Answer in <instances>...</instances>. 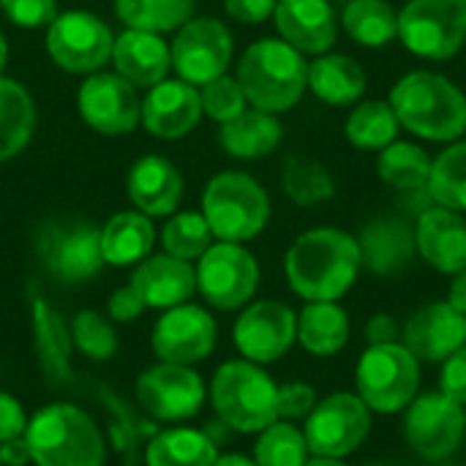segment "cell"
I'll return each mask as SVG.
<instances>
[{"instance_id": "26", "label": "cell", "mask_w": 466, "mask_h": 466, "mask_svg": "<svg viewBox=\"0 0 466 466\" xmlns=\"http://www.w3.org/2000/svg\"><path fill=\"white\" fill-rule=\"evenodd\" d=\"M112 63L115 71L134 87H153L172 71L169 41L161 33L126 27L120 35H115Z\"/></svg>"}, {"instance_id": "51", "label": "cell", "mask_w": 466, "mask_h": 466, "mask_svg": "<svg viewBox=\"0 0 466 466\" xmlns=\"http://www.w3.org/2000/svg\"><path fill=\"white\" fill-rule=\"evenodd\" d=\"M399 339V322L390 314H374L366 322V341L371 344H393Z\"/></svg>"}, {"instance_id": "36", "label": "cell", "mask_w": 466, "mask_h": 466, "mask_svg": "<svg viewBox=\"0 0 466 466\" xmlns=\"http://www.w3.org/2000/svg\"><path fill=\"white\" fill-rule=\"evenodd\" d=\"M399 131L401 126L393 106L380 98L358 101L344 120V137L355 150L380 153L382 147L399 139Z\"/></svg>"}, {"instance_id": "50", "label": "cell", "mask_w": 466, "mask_h": 466, "mask_svg": "<svg viewBox=\"0 0 466 466\" xmlns=\"http://www.w3.org/2000/svg\"><path fill=\"white\" fill-rule=\"evenodd\" d=\"M27 420L30 418L25 415L22 404L11 393L0 390V442L22 437L25 429H27Z\"/></svg>"}, {"instance_id": "16", "label": "cell", "mask_w": 466, "mask_h": 466, "mask_svg": "<svg viewBox=\"0 0 466 466\" xmlns=\"http://www.w3.org/2000/svg\"><path fill=\"white\" fill-rule=\"evenodd\" d=\"M76 109L79 117L104 137L131 134L142 123V98L117 71H96L85 76L76 93Z\"/></svg>"}, {"instance_id": "53", "label": "cell", "mask_w": 466, "mask_h": 466, "mask_svg": "<svg viewBox=\"0 0 466 466\" xmlns=\"http://www.w3.org/2000/svg\"><path fill=\"white\" fill-rule=\"evenodd\" d=\"M448 303H451L453 309H459L461 314H466V268L461 270V273H456V276H453Z\"/></svg>"}, {"instance_id": "30", "label": "cell", "mask_w": 466, "mask_h": 466, "mask_svg": "<svg viewBox=\"0 0 466 466\" xmlns=\"http://www.w3.org/2000/svg\"><path fill=\"white\" fill-rule=\"evenodd\" d=\"M153 243H156L153 218L139 210L115 213L101 227V254L104 262L115 268L139 265L145 257H150Z\"/></svg>"}, {"instance_id": "3", "label": "cell", "mask_w": 466, "mask_h": 466, "mask_svg": "<svg viewBox=\"0 0 466 466\" xmlns=\"http://www.w3.org/2000/svg\"><path fill=\"white\" fill-rule=\"evenodd\" d=\"M235 79L254 109L281 115L309 90V60L284 38H259L243 52Z\"/></svg>"}, {"instance_id": "47", "label": "cell", "mask_w": 466, "mask_h": 466, "mask_svg": "<svg viewBox=\"0 0 466 466\" xmlns=\"http://www.w3.org/2000/svg\"><path fill=\"white\" fill-rule=\"evenodd\" d=\"M440 393H445L448 399L459 401L466 407V347L453 352L448 360H442V371H440Z\"/></svg>"}, {"instance_id": "24", "label": "cell", "mask_w": 466, "mask_h": 466, "mask_svg": "<svg viewBox=\"0 0 466 466\" xmlns=\"http://www.w3.org/2000/svg\"><path fill=\"white\" fill-rule=\"evenodd\" d=\"M183 191H186V183H183L180 169L169 158L156 156V153L134 161V167L126 175V194L131 205L150 218L177 213Z\"/></svg>"}, {"instance_id": "29", "label": "cell", "mask_w": 466, "mask_h": 466, "mask_svg": "<svg viewBox=\"0 0 466 466\" xmlns=\"http://www.w3.org/2000/svg\"><path fill=\"white\" fill-rule=\"evenodd\" d=\"M284 139V126L279 115L262 112V109H243L229 123H221L218 145L227 156L240 161H257L270 156Z\"/></svg>"}, {"instance_id": "4", "label": "cell", "mask_w": 466, "mask_h": 466, "mask_svg": "<svg viewBox=\"0 0 466 466\" xmlns=\"http://www.w3.org/2000/svg\"><path fill=\"white\" fill-rule=\"evenodd\" d=\"M30 464L104 466L106 442L96 420L74 404H49L38 410L25 429Z\"/></svg>"}, {"instance_id": "14", "label": "cell", "mask_w": 466, "mask_h": 466, "mask_svg": "<svg viewBox=\"0 0 466 466\" xmlns=\"http://www.w3.org/2000/svg\"><path fill=\"white\" fill-rule=\"evenodd\" d=\"M404 437L426 461L451 459L466 437L464 404L445 393H418L404 410Z\"/></svg>"}, {"instance_id": "48", "label": "cell", "mask_w": 466, "mask_h": 466, "mask_svg": "<svg viewBox=\"0 0 466 466\" xmlns=\"http://www.w3.org/2000/svg\"><path fill=\"white\" fill-rule=\"evenodd\" d=\"M145 309H147V306H145L142 295H139L131 284L115 289V292L109 295V303H106V311H109V317H112L115 322H134V319L142 317Z\"/></svg>"}, {"instance_id": "46", "label": "cell", "mask_w": 466, "mask_h": 466, "mask_svg": "<svg viewBox=\"0 0 466 466\" xmlns=\"http://www.w3.org/2000/svg\"><path fill=\"white\" fill-rule=\"evenodd\" d=\"M317 401V390L309 382H287L279 388V420H306Z\"/></svg>"}, {"instance_id": "42", "label": "cell", "mask_w": 466, "mask_h": 466, "mask_svg": "<svg viewBox=\"0 0 466 466\" xmlns=\"http://www.w3.org/2000/svg\"><path fill=\"white\" fill-rule=\"evenodd\" d=\"M71 341L90 360H109L117 352V333H115L112 322L93 309L79 311L74 317Z\"/></svg>"}, {"instance_id": "12", "label": "cell", "mask_w": 466, "mask_h": 466, "mask_svg": "<svg viewBox=\"0 0 466 466\" xmlns=\"http://www.w3.org/2000/svg\"><path fill=\"white\" fill-rule=\"evenodd\" d=\"M169 52L177 79L202 87L205 82L227 74L235 55V38L221 19L191 16L186 25L175 30V41L169 44Z\"/></svg>"}, {"instance_id": "6", "label": "cell", "mask_w": 466, "mask_h": 466, "mask_svg": "<svg viewBox=\"0 0 466 466\" xmlns=\"http://www.w3.org/2000/svg\"><path fill=\"white\" fill-rule=\"evenodd\" d=\"M202 216L216 240L248 243L270 221V197L265 186L240 169L218 172L202 191Z\"/></svg>"}, {"instance_id": "20", "label": "cell", "mask_w": 466, "mask_h": 466, "mask_svg": "<svg viewBox=\"0 0 466 466\" xmlns=\"http://www.w3.org/2000/svg\"><path fill=\"white\" fill-rule=\"evenodd\" d=\"M358 246L366 270L382 279L401 276L418 259L415 221L407 216H374L363 224Z\"/></svg>"}, {"instance_id": "41", "label": "cell", "mask_w": 466, "mask_h": 466, "mask_svg": "<svg viewBox=\"0 0 466 466\" xmlns=\"http://www.w3.org/2000/svg\"><path fill=\"white\" fill-rule=\"evenodd\" d=\"M213 232L205 221L202 213H172V218L164 224L161 229V246L167 254L177 257V259H186V262H194L199 259L210 246H213Z\"/></svg>"}, {"instance_id": "57", "label": "cell", "mask_w": 466, "mask_h": 466, "mask_svg": "<svg viewBox=\"0 0 466 466\" xmlns=\"http://www.w3.org/2000/svg\"><path fill=\"white\" fill-rule=\"evenodd\" d=\"M369 466H388V464H369Z\"/></svg>"}, {"instance_id": "25", "label": "cell", "mask_w": 466, "mask_h": 466, "mask_svg": "<svg viewBox=\"0 0 466 466\" xmlns=\"http://www.w3.org/2000/svg\"><path fill=\"white\" fill-rule=\"evenodd\" d=\"M128 284L142 295L147 309L167 311L188 303V298L197 292V268L167 251L150 254L137 265Z\"/></svg>"}, {"instance_id": "38", "label": "cell", "mask_w": 466, "mask_h": 466, "mask_svg": "<svg viewBox=\"0 0 466 466\" xmlns=\"http://www.w3.org/2000/svg\"><path fill=\"white\" fill-rule=\"evenodd\" d=\"M197 11V0H115V14L126 27L172 33Z\"/></svg>"}, {"instance_id": "18", "label": "cell", "mask_w": 466, "mask_h": 466, "mask_svg": "<svg viewBox=\"0 0 466 466\" xmlns=\"http://www.w3.org/2000/svg\"><path fill=\"white\" fill-rule=\"evenodd\" d=\"M216 336L218 328L208 309L194 303H180L158 317L150 333V347L161 363L194 366L213 352Z\"/></svg>"}, {"instance_id": "5", "label": "cell", "mask_w": 466, "mask_h": 466, "mask_svg": "<svg viewBox=\"0 0 466 466\" xmlns=\"http://www.w3.org/2000/svg\"><path fill=\"white\" fill-rule=\"evenodd\" d=\"M208 393L218 420L232 431L259 434L279 420V385L251 360L218 366Z\"/></svg>"}, {"instance_id": "37", "label": "cell", "mask_w": 466, "mask_h": 466, "mask_svg": "<svg viewBox=\"0 0 466 466\" xmlns=\"http://www.w3.org/2000/svg\"><path fill=\"white\" fill-rule=\"evenodd\" d=\"M429 197L434 205L466 216V137L445 145L431 161Z\"/></svg>"}, {"instance_id": "39", "label": "cell", "mask_w": 466, "mask_h": 466, "mask_svg": "<svg viewBox=\"0 0 466 466\" xmlns=\"http://www.w3.org/2000/svg\"><path fill=\"white\" fill-rule=\"evenodd\" d=\"M281 188L298 208H314L336 197V180L330 169L314 158L289 156L281 169Z\"/></svg>"}, {"instance_id": "59", "label": "cell", "mask_w": 466, "mask_h": 466, "mask_svg": "<svg viewBox=\"0 0 466 466\" xmlns=\"http://www.w3.org/2000/svg\"><path fill=\"white\" fill-rule=\"evenodd\" d=\"M0 466H3V464H0Z\"/></svg>"}, {"instance_id": "43", "label": "cell", "mask_w": 466, "mask_h": 466, "mask_svg": "<svg viewBox=\"0 0 466 466\" xmlns=\"http://www.w3.org/2000/svg\"><path fill=\"white\" fill-rule=\"evenodd\" d=\"M199 101H202L205 117H210L216 123H229L243 109H248V101H246L240 82L229 74H221V76L205 82L199 87Z\"/></svg>"}, {"instance_id": "31", "label": "cell", "mask_w": 466, "mask_h": 466, "mask_svg": "<svg viewBox=\"0 0 466 466\" xmlns=\"http://www.w3.org/2000/svg\"><path fill=\"white\" fill-rule=\"evenodd\" d=\"M350 314L339 300H314L298 314V344L317 358L339 355L350 341Z\"/></svg>"}, {"instance_id": "13", "label": "cell", "mask_w": 466, "mask_h": 466, "mask_svg": "<svg viewBox=\"0 0 466 466\" xmlns=\"http://www.w3.org/2000/svg\"><path fill=\"white\" fill-rule=\"evenodd\" d=\"M371 434V410L358 393H333L311 410L303 426L311 456L347 459Z\"/></svg>"}, {"instance_id": "11", "label": "cell", "mask_w": 466, "mask_h": 466, "mask_svg": "<svg viewBox=\"0 0 466 466\" xmlns=\"http://www.w3.org/2000/svg\"><path fill=\"white\" fill-rule=\"evenodd\" d=\"M259 287V262L243 243H213L197 259V289L218 311L251 303Z\"/></svg>"}, {"instance_id": "8", "label": "cell", "mask_w": 466, "mask_h": 466, "mask_svg": "<svg viewBox=\"0 0 466 466\" xmlns=\"http://www.w3.org/2000/svg\"><path fill=\"white\" fill-rule=\"evenodd\" d=\"M399 38L415 57H456L466 44V0H407L399 11Z\"/></svg>"}, {"instance_id": "35", "label": "cell", "mask_w": 466, "mask_h": 466, "mask_svg": "<svg viewBox=\"0 0 466 466\" xmlns=\"http://www.w3.org/2000/svg\"><path fill=\"white\" fill-rule=\"evenodd\" d=\"M431 156L423 145L396 139L377 156V175L385 186H390L399 194L420 191L429 186L431 177Z\"/></svg>"}, {"instance_id": "22", "label": "cell", "mask_w": 466, "mask_h": 466, "mask_svg": "<svg viewBox=\"0 0 466 466\" xmlns=\"http://www.w3.org/2000/svg\"><path fill=\"white\" fill-rule=\"evenodd\" d=\"M273 22L279 38L303 55H325L339 38V14L330 0H279Z\"/></svg>"}, {"instance_id": "32", "label": "cell", "mask_w": 466, "mask_h": 466, "mask_svg": "<svg viewBox=\"0 0 466 466\" xmlns=\"http://www.w3.org/2000/svg\"><path fill=\"white\" fill-rule=\"evenodd\" d=\"M35 120L30 90L11 76H0V164L16 158L30 145Z\"/></svg>"}, {"instance_id": "56", "label": "cell", "mask_w": 466, "mask_h": 466, "mask_svg": "<svg viewBox=\"0 0 466 466\" xmlns=\"http://www.w3.org/2000/svg\"><path fill=\"white\" fill-rule=\"evenodd\" d=\"M5 63H8V44H5V35H3V30H0V76H3V68H5Z\"/></svg>"}, {"instance_id": "19", "label": "cell", "mask_w": 466, "mask_h": 466, "mask_svg": "<svg viewBox=\"0 0 466 466\" xmlns=\"http://www.w3.org/2000/svg\"><path fill=\"white\" fill-rule=\"evenodd\" d=\"M401 344L420 363H442L466 347V314L448 300L426 303L404 322Z\"/></svg>"}, {"instance_id": "33", "label": "cell", "mask_w": 466, "mask_h": 466, "mask_svg": "<svg viewBox=\"0 0 466 466\" xmlns=\"http://www.w3.org/2000/svg\"><path fill=\"white\" fill-rule=\"evenodd\" d=\"M218 459L216 442L197 429H167L147 440V466H213Z\"/></svg>"}, {"instance_id": "17", "label": "cell", "mask_w": 466, "mask_h": 466, "mask_svg": "<svg viewBox=\"0 0 466 466\" xmlns=\"http://www.w3.org/2000/svg\"><path fill=\"white\" fill-rule=\"evenodd\" d=\"M232 339L243 360L257 366L276 363L298 341V314L281 300H257L238 317Z\"/></svg>"}, {"instance_id": "21", "label": "cell", "mask_w": 466, "mask_h": 466, "mask_svg": "<svg viewBox=\"0 0 466 466\" xmlns=\"http://www.w3.org/2000/svg\"><path fill=\"white\" fill-rule=\"evenodd\" d=\"M205 117L199 87L183 79H161L142 98V126L158 139H183Z\"/></svg>"}, {"instance_id": "55", "label": "cell", "mask_w": 466, "mask_h": 466, "mask_svg": "<svg viewBox=\"0 0 466 466\" xmlns=\"http://www.w3.org/2000/svg\"><path fill=\"white\" fill-rule=\"evenodd\" d=\"M306 466H350L344 464V459H325V456H311Z\"/></svg>"}, {"instance_id": "10", "label": "cell", "mask_w": 466, "mask_h": 466, "mask_svg": "<svg viewBox=\"0 0 466 466\" xmlns=\"http://www.w3.org/2000/svg\"><path fill=\"white\" fill-rule=\"evenodd\" d=\"M115 33L109 25L90 11H66L57 14L46 27V52L52 63L66 74L90 76L104 71L112 60Z\"/></svg>"}, {"instance_id": "15", "label": "cell", "mask_w": 466, "mask_h": 466, "mask_svg": "<svg viewBox=\"0 0 466 466\" xmlns=\"http://www.w3.org/2000/svg\"><path fill=\"white\" fill-rule=\"evenodd\" d=\"M208 399L202 377L191 366L156 363L137 380V401L145 415L161 423L191 420Z\"/></svg>"}, {"instance_id": "27", "label": "cell", "mask_w": 466, "mask_h": 466, "mask_svg": "<svg viewBox=\"0 0 466 466\" xmlns=\"http://www.w3.org/2000/svg\"><path fill=\"white\" fill-rule=\"evenodd\" d=\"M30 317H33V350H35V360H38L44 380L49 382V388L68 385L74 380L71 328H66L63 317L41 295H33Z\"/></svg>"}, {"instance_id": "49", "label": "cell", "mask_w": 466, "mask_h": 466, "mask_svg": "<svg viewBox=\"0 0 466 466\" xmlns=\"http://www.w3.org/2000/svg\"><path fill=\"white\" fill-rule=\"evenodd\" d=\"M276 3L279 0H224V11L240 25H262L273 16Z\"/></svg>"}, {"instance_id": "54", "label": "cell", "mask_w": 466, "mask_h": 466, "mask_svg": "<svg viewBox=\"0 0 466 466\" xmlns=\"http://www.w3.org/2000/svg\"><path fill=\"white\" fill-rule=\"evenodd\" d=\"M213 466H257V464H254V459H248V456H243V453H224V456H218V459H216V464Z\"/></svg>"}, {"instance_id": "52", "label": "cell", "mask_w": 466, "mask_h": 466, "mask_svg": "<svg viewBox=\"0 0 466 466\" xmlns=\"http://www.w3.org/2000/svg\"><path fill=\"white\" fill-rule=\"evenodd\" d=\"M0 464L3 466L30 464V448H27V442H25V434H22V437H14V440L0 442Z\"/></svg>"}, {"instance_id": "1", "label": "cell", "mask_w": 466, "mask_h": 466, "mask_svg": "<svg viewBox=\"0 0 466 466\" xmlns=\"http://www.w3.org/2000/svg\"><path fill=\"white\" fill-rule=\"evenodd\" d=\"M360 268L358 238L339 227L306 229L284 257L287 284L306 303L341 300L358 281Z\"/></svg>"}, {"instance_id": "40", "label": "cell", "mask_w": 466, "mask_h": 466, "mask_svg": "<svg viewBox=\"0 0 466 466\" xmlns=\"http://www.w3.org/2000/svg\"><path fill=\"white\" fill-rule=\"evenodd\" d=\"M311 451L306 445L303 431L289 420H276L254 445V464L257 466H306Z\"/></svg>"}, {"instance_id": "23", "label": "cell", "mask_w": 466, "mask_h": 466, "mask_svg": "<svg viewBox=\"0 0 466 466\" xmlns=\"http://www.w3.org/2000/svg\"><path fill=\"white\" fill-rule=\"evenodd\" d=\"M418 257L442 276H456L466 268V216L431 205L415 216Z\"/></svg>"}, {"instance_id": "44", "label": "cell", "mask_w": 466, "mask_h": 466, "mask_svg": "<svg viewBox=\"0 0 466 466\" xmlns=\"http://www.w3.org/2000/svg\"><path fill=\"white\" fill-rule=\"evenodd\" d=\"M104 401H106V410L115 412V429H112L115 445H117V451H120L126 466H134V461H137V451H139V440L150 434V426H147L145 420H139L134 412H128L117 396L104 393Z\"/></svg>"}, {"instance_id": "34", "label": "cell", "mask_w": 466, "mask_h": 466, "mask_svg": "<svg viewBox=\"0 0 466 466\" xmlns=\"http://www.w3.org/2000/svg\"><path fill=\"white\" fill-rule=\"evenodd\" d=\"M339 25L366 49H382L399 38V11L388 0H347Z\"/></svg>"}, {"instance_id": "28", "label": "cell", "mask_w": 466, "mask_h": 466, "mask_svg": "<svg viewBox=\"0 0 466 466\" xmlns=\"http://www.w3.org/2000/svg\"><path fill=\"white\" fill-rule=\"evenodd\" d=\"M366 87L369 76L352 55L330 49L309 63V90L328 106H355Z\"/></svg>"}, {"instance_id": "2", "label": "cell", "mask_w": 466, "mask_h": 466, "mask_svg": "<svg viewBox=\"0 0 466 466\" xmlns=\"http://www.w3.org/2000/svg\"><path fill=\"white\" fill-rule=\"evenodd\" d=\"M388 104L399 126L423 142L451 145L466 137V93L440 71L404 74L390 87Z\"/></svg>"}, {"instance_id": "7", "label": "cell", "mask_w": 466, "mask_h": 466, "mask_svg": "<svg viewBox=\"0 0 466 466\" xmlns=\"http://www.w3.org/2000/svg\"><path fill=\"white\" fill-rule=\"evenodd\" d=\"M420 388V360L401 344H371L355 369V390L371 412H404Z\"/></svg>"}, {"instance_id": "45", "label": "cell", "mask_w": 466, "mask_h": 466, "mask_svg": "<svg viewBox=\"0 0 466 466\" xmlns=\"http://www.w3.org/2000/svg\"><path fill=\"white\" fill-rule=\"evenodd\" d=\"M0 8L11 25L25 30L49 27L60 14L57 0H0Z\"/></svg>"}, {"instance_id": "9", "label": "cell", "mask_w": 466, "mask_h": 466, "mask_svg": "<svg viewBox=\"0 0 466 466\" xmlns=\"http://www.w3.org/2000/svg\"><path fill=\"white\" fill-rule=\"evenodd\" d=\"M35 257L41 268L63 281L79 284L106 265L101 254V229L90 221H49L35 235Z\"/></svg>"}, {"instance_id": "58", "label": "cell", "mask_w": 466, "mask_h": 466, "mask_svg": "<svg viewBox=\"0 0 466 466\" xmlns=\"http://www.w3.org/2000/svg\"><path fill=\"white\" fill-rule=\"evenodd\" d=\"M445 466H464V464H445Z\"/></svg>"}]
</instances>
